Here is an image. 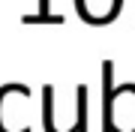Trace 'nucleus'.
<instances>
[{
	"instance_id": "f257e3e1",
	"label": "nucleus",
	"mask_w": 135,
	"mask_h": 132,
	"mask_svg": "<svg viewBox=\"0 0 135 132\" xmlns=\"http://www.w3.org/2000/svg\"><path fill=\"white\" fill-rule=\"evenodd\" d=\"M75 9L81 15V21L102 27V24H111L120 15L123 0H75Z\"/></svg>"
},
{
	"instance_id": "f03ea898",
	"label": "nucleus",
	"mask_w": 135,
	"mask_h": 132,
	"mask_svg": "<svg viewBox=\"0 0 135 132\" xmlns=\"http://www.w3.org/2000/svg\"><path fill=\"white\" fill-rule=\"evenodd\" d=\"M114 132H135V84L114 90Z\"/></svg>"
},
{
	"instance_id": "7ed1b4c3",
	"label": "nucleus",
	"mask_w": 135,
	"mask_h": 132,
	"mask_svg": "<svg viewBox=\"0 0 135 132\" xmlns=\"http://www.w3.org/2000/svg\"><path fill=\"white\" fill-rule=\"evenodd\" d=\"M114 60L102 63V132H114Z\"/></svg>"
},
{
	"instance_id": "20e7f679",
	"label": "nucleus",
	"mask_w": 135,
	"mask_h": 132,
	"mask_svg": "<svg viewBox=\"0 0 135 132\" xmlns=\"http://www.w3.org/2000/svg\"><path fill=\"white\" fill-rule=\"evenodd\" d=\"M21 21L24 24H54V27H60L63 15L51 12V0H36V12L33 15H21Z\"/></svg>"
},
{
	"instance_id": "39448f33",
	"label": "nucleus",
	"mask_w": 135,
	"mask_h": 132,
	"mask_svg": "<svg viewBox=\"0 0 135 132\" xmlns=\"http://www.w3.org/2000/svg\"><path fill=\"white\" fill-rule=\"evenodd\" d=\"M42 129L45 132H75L72 126H66V129H60L57 123H54V84H45L42 87Z\"/></svg>"
},
{
	"instance_id": "423d86ee",
	"label": "nucleus",
	"mask_w": 135,
	"mask_h": 132,
	"mask_svg": "<svg viewBox=\"0 0 135 132\" xmlns=\"http://www.w3.org/2000/svg\"><path fill=\"white\" fill-rule=\"evenodd\" d=\"M87 84H78L75 87V132H87Z\"/></svg>"
}]
</instances>
